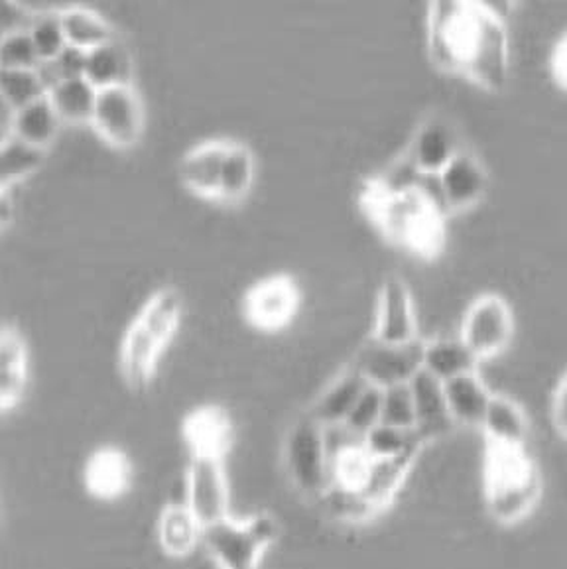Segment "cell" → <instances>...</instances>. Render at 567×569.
<instances>
[{
	"mask_svg": "<svg viewBox=\"0 0 567 569\" xmlns=\"http://www.w3.org/2000/svg\"><path fill=\"white\" fill-rule=\"evenodd\" d=\"M301 310V288L290 274H272L250 286L242 298V318L262 333H280Z\"/></svg>",
	"mask_w": 567,
	"mask_h": 569,
	"instance_id": "obj_9",
	"label": "cell"
},
{
	"mask_svg": "<svg viewBox=\"0 0 567 569\" xmlns=\"http://www.w3.org/2000/svg\"><path fill=\"white\" fill-rule=\"evenodd\" d=\"M483 489L490 517L515 527L533 515L541 497L538 461L526 446L485 441Z\"/></svg>",
	"mask_w": 567,
	"mask_h": 569,
	"instance_id": "obj_4",
	"label": "cell"
},
{
	"mask_svg": "<svg viewBox=\"0 0 567 569\" xmlns=\"http://www.w3.org/2000/svg\"><path fill=\"white\" fill-rule=\"evenodd\" d=\"M464 148L456 127L446 117L431 114L414 132L408 158L420 176H438Z\"/></svg>",
	"mask_w": 567,
	"mask_h": 569,
	"instance_id": "obj_14",
	"label": "cell"
},
{
	"mask_svg": "<svg viewBox=\"0 0 567 569\" xmlns=\"http://www.w3.org/2000/svg\"><path fill=\"white\" fill-rule=\"evenodd\" d=\"M28 32L34 40L36 50L42 61H52L68 48V40L61 27L60 10L58 12H43L32 20Z\"/></svg>",
	"mask_w": 567,
	"mask_h": 569,
	"instance_id": "obj_34",
	"label": "cell"
},
{
	"mask_svg": "<svg viewBox=\"0 0 567 569\" xmlns=\"http://www.w3.org/2000/svg\"><path fill=\"white\" fill-rule=\"evenodd\" d=\"M229 147L231 140H203L183 154L180 162V180L189 193L219 203L221 176Z\"/></svg>",
	"mask_w": 567,
	"mask_h": 569,
	"instance_id": "obj_15",
	"label": "cell"
},
{
	"mask_svg": "<svg viewBox=\"0 0 567 569\" xmlns=\"http://www.w3.org/2000/svg\"><path fill=\"white\" fill-rule=\"evenodd\" d=\"M380 416H382V389L369 385V389L362 392V397L352 408L344 426H347L352 433H357L359 438H365L380 423Z\"/></svg>",
	"mask_w": 567,
	"mask_h": 569,
	"instance_id": "obj_36",
	"label": "cell"
},
{
	"mask_svg": "<svg viewBox=\"0 0 567 569\" xmlns=\"http://www.w3.org/2000/svg\"><path fill=\"white\" fill-rule=\"evenodd\" d=\"M60 20L68 46L81 52H93L119 38L107 18L86 7H63L60 9Z\"/></svg>",
	"mask_w": 567,
	"mask_h": 569,
	"instance_id": "obj_25",
	"label": "cell"
},
{
	"mask_svg": "<svg viewBox=\"0 0 567 569\" xmlns=\"http://www.w3.org/2000/svg\"><path fill=\"white\" fill-rule=\"evenodd\" d=\"M189 510L198 517L203 527L223 522L229 515V483L225 475L223 459L209 456H191L188 467Z\"/></svg>",
	"mask_w": 567,
	"mask_h": 569,
	"instance_id": "obj_13",
	"label": "cell"
},
{
	"mask_svg": "<svg viewBox=\"0 0 567 569\" xmlns=\"http://www.w3.org/2000/svg\"><path fill=\"white\" fill-rule=\"evenodd\" d=\"M426 48L431 66L499 96L510 79V34L505 14L487 2L438 0L428 7Z\"/></svg>",
	"mask_w": 567,
	"mask_h": 569,
	"instance_id": "obj_1",
	"label": "cell"
},
{
	"mask_svg": "<svg viewBox=\"0 0 567 569\" xmlns=\"http://www.w3.org/2000/svg\"><path fill=\"white\" fill-rule=\"evenodd\" d=\"M87 491L101 500H115L127 495L132 483V466L122 449L105 446L87 459L83 471Z\"/></svg>",
	"mask_w": 567,
	"mask_h": 569,
	"instance_id": "obj_18",
	"label": "cell"
},
{
	"mask_svg": "<svg viewBox=\"0 0 567 569\" xmlns=\"http://www.w3.org/2000/svg\"><path fill=\"white\" fill-rule=\"evenodd\" d=\"M550 420L559 438L567 440V371L559 377L551 390Z\"/></svg>",
	"mask_w": 567,
	"mask_h": 569,
	"instance_id": "obj_37",
	"label": "cell"
},
{
	"mask_svg": "<svg viewBox=\"0 0 567 569\" xmlns=\"http://www.w3.org/2000/svg\"><path fill=\"white\" fill-rule=\"evenodd\" d=\"M0 97L2 104L17 112L28 104L46 99L48 89L36 70H2Z\"/></svg>",
	"mask_w": 567,
	"mask_h": 569,
	"instance_id": "obj_31",
	"label": "cell"
},
{
	"mask_svg": "<svg viewBox=\"0 0 567 569\" xmlns=\"http://www.w3.org/2000/svg\"><path fill=\"white\" fill-rule=\"evenodd\" d=\"M48 150L17 137L0 140V191H12L42 170Z\"/></svg>",
	"mask_w": 567,
	"mask_h": 569,
	"instance_id": "obj_27",
	"label": "cell"
},
{
	"mask_svg": "<svg viewBox=\"0 0 567 569\" xmlns=\"http://www.w3.org/2000/svg\"><path fill=\"white\" fill-rule=\"evenodd\" d=\"M424 339L402 346H390L370 337L369 343L362 347L352 365L370 385L378 389H390L398 385H408L418 372L424 371Z\"/></svg>",
	"mask_w": 567,
	"mask_h": 569,
	"instance_id": "obj_11",
	"label": "cell"
},
{
	"mask_svg": "<svg viewBox=\"0 0 567 569\" xmlns=\"http://www.w3.org/2000/svg\"><path fill=\"white\" fill-rule=\"evenodd\" d=\"M91 129L107 147L129 152L140 144L147 129V111L135 86L101 89Z\"/></svg>",
	"mask_w": 567,
	"mask_h": 569,
	"instance_id": "obj_7",
	"label": "cell"
},
{
	"mask_svg": "<svg viewBox=\"0 0 567 569\" xmlns=\"http://www.w3.org/2000/svg\"><path fill=\"white\" fill-rule=\"evenodd\" d=\"M86 79L99 91L111 87L132 86L135 60L121 38L87 52Z\"/></svg>",
	"mask_w": 567,
	"mask_h": 569,
	"instance_id": "obj_24",
	"label": "cell"
},
{
	"mask_svg": "<svg viewBox=\"0 0 567 569\" xmlns=\"http://www.w3.org/2000/svg\"><path fill=\"white\" fill-rule=\"evenodd\" d=\"M17 219V209H14V199L12 191H0V229L7 231L10 224Z\"/></svg>",
	"mask_w": 567,
	"mask_h": 569,
	"instance_id": "obj_40",
	"label": "cell"
},
{
	"mask_svg": "<svg viewBox=\"0 0 567 569\" xmlns=\"http://www.w3.org/2000/svg\"><path fill=\"white\" fill-rule=\"evenodd\" d=\"M370 337L390 346H402L421 339L412 290L405 278L390 274L378 288Z\"/></svg>",
	"mask_w": 567,
	"mask_h": 569,
	"instance_id": "obj_10",
	"label": "cell"
},
{
	"mask_svg": "<svg viewBox=\"0 0 567 569\" xmlns=\"http://www.w3.org/2000/svg\"><path fill=\"white\" fill-rule=\"evenodd\" d=\"M369 385L362 372L351 365L337 379L331 380V385L319 395L308 415L321 426H341L359 402L362 392L369 389Z\"/></svg>",
	"mask_w": 567,
	"mask_h": 569,
	"instance_id": "obj_20",
	"label": "cell"
},
{
	"mask_svg": "<svg viewBox=\"0 0 567 569\" xmlns=\"http://www.w3.org/2000/svg\"><path fill=\"white\" fill-rule=\"evenodd\" d=\"M493 395L495 392L487 387L479 371L467 372L444 382L447 412L454 426L481 428Z\"/></svg>",
	"mask_w": 567,
	"mask_h": 569,
	"instance_id": "obj_19",
	"label": "cell"
},
{
	"mask_svg": "<svg viewBox=\"0 0 567 569\" xmlns=\"http://www.w3.org/2000/svg\"><path fill=\"white\" fill-rule=\"evenodd\" d=\"M183 310V293L176 286H166L152 293L130 321L119 349V369L130 389H145L152 382L163 351L180 329Z\"/></svg>",
	"mask_w": 567,
	"mask_h": 569,
	"instance_id": "obj_3",
	"label": "cell"
},
{
	"mask_svg": "<svg viewBox=\"0 0 567 569\" xmlns=\"http://www.w3.org/2000/svg\"><path fill=\"white\" fill-rule=\"evenodd\" d=\"M86 61L87 52L68 46L56 60H52V63L60 76V81H68V79L86 78Z\"/></svg>",
	"mask_w": 567,
	"mask_h": 569,
	"instance_id": "obj_38",
	"label": "cell"
},
{
	"mask_svg": "<svg viewBox=\"0 0 567 569\" xmlns=\"http://www.w3.org/2000/svg\"><path fill=\"white\" fill-rule=\"evenodd\" d=\"M479 362L461 339H431L424 347V371L430 372L439 382L456 379L467 372L477 371Z\"/></svg>",
	"mask_w": 567,
	"mask_h": 569,
	"instance_id": "obj_30",
	"label": "cell"
},
{
	"mask_svg": "<svg viewBox=\"0 0 567 569\" xmlns=\"http://www.w3.org/2000/svg\"><path fill=\"white\" fill-rule=\"evenodd\" d=\"M436 183L447 216H461L485 201L489 193L490 173L479 156L464 148L436 176Z\"/></svg>",
	"mask_w": 567,
	"mask_h": 569,
	"instance_id": "obj_12",
	"label": "cell"
},
{
	"mask_svg": "<svg viewBox=\"0 0 567 569\" xmlns=\"http://www.w3.org/2000/svg\"><path fill=\"white\" fill-rule=\"evenodd\" d=\"M61 124L63 122L58 117V112L50 103V99L46 97L42 101H36L14 112L10 137L24 140L36 148L50 150L60 134Z\"/></svg>",
	"mask_w": 567,
	"mask_h": 569,
	"instance_id": "obj_26",
	"label": "cell"
},
{
	"mask_svg": "<svg viewBox=\"0 0 567 569\" xmlns=\"http://www.w3.org/2000/svg\"><path fill=\"white\" fill-rule=\"evenodd\" d=\"M257 178V158L245 142L231 140L227 152L221 176V190L219 203L223 206H239L249 198L250 190Z\"/></svg>",
	"mask_w": 567,
	"mask_h": 569,
	"instance_id": "obj_28",
	"label": "cell"
},
{
	"mask_svg": "<svg viewBox=\"0 0 567 569\" xmlns=\"http://www.w3.org/2000/svg\"><path fill=\"white\" fill-rule=\"evenodd\" d=\"M27 339L14 326H4L0 331V410L12 412L24 398L28 387Z\"/></svg>",
	"mask_w": 567,
	"mask_h": 569,
	"instance_id": "obj_17",
	"label": "cell"
},
{
	"mask_svg": "<svg viewBox=\"0 0 567 569\" xmlns=\"http://www.w3.org/2000/svg\"><path fill=\"white\" fill-rule=\"evenodd\" d=\"M380 423L398 430L416 431V408L410 382L382 389Z\"/></svg>",
	"mask_w": 567,
	"mask_h": 569,
	"instance_id": "obj_35",
	"label": "cell"
},
{
	"mask_svg": "<svg viewBox=\"0 0 567 569\" xmlns=\"http://www.w3.org/2000/svg\"><path fill=\"white\" fill-rule=\"evenodd\" d=\"M414 408H416V431L430 443L441 431L451 428L454 422L447 412L444 382L430 372L420 371L410 380Z\"/></svg>",
	"mask_w": 567,
	"mask_h": 569,
	"instance_id": "obj_21",
	"label": "cell"
},
{
	"mask_svg": "<svg viewBox=\"0 0 567 569\" xmlns=\"http://www.w3.org/2000/svg\"><path fill=\"white\" fill-rule=\"evenodd\" d=\"M362 441H365V448L369 449L370 456L377 459L398 458L412 449H424L428 443L418 431L398 430L385 423H378L375 430L362 438Z\"/></svg>",
	"mask_w": 567,
	"mask_h": 569,
	"instance_id": "obj_32",
	"label": "cell"
},
{
	"mask_svg": "<svg viewBox=\"0 0 567 569\" xmlns=\"http://www.w3.org/2000/svg\"><path fill=\"white\" fill-rule=\"evenodd\" d=\"M0 63L2 70H36L42 63L28 28L4 32L0 42Z\"/></svg>",
	"mask_w": 567,
	"mask_h": 569,
	"instance_id": "obj_33",
	"label": "cell"
},
{
	"mask_svg": "<svg viewBox=\"0 0 567 569\" xmlns=\"http://www.w3.org/2000/svg\"><path fill=\"white\" fill-rule=\"evenodd\" d=\"M183 440L191 456L223 459L235 441L231 418L221 406H201L183 422Z\"/></svg>",
	"mask_w": 567,
	"mask_h": 569,
	"instance_id": "obj_16",
	"label": "cell"
},
{
	"mask_svg": "<svg viewBox=\"0 0 567 569\" xmlns=\"http://www.w3.org/2000/svg\"><path fill=\"white\" fill-rule=\"evenodd\" d=\"M284 461L294 483L306 495L321 497L329 489V456L324 426L310 415L296 420L284 443Z\"/></svg>",
	"mask_w": 567,
	"mask_h": 569,
	"instance_id": "obj_8",
	"label": "cell"
},
{
	"mask_svg": "<svg viewBox=\"0 0 567 569\" xmlns=\"http://www.w3.org/2000/svg\"><path fill=\"white\" fill-rule=\"evenodd\" d=\"M548 70L554 86L567 93V30L561 32L551 46Z\"/></svg>",
	"mask_w": 567,
	"mask_h": 569,
	"instance_id": "obj_39",
	"label": "cell"
},
{
	"mask_svg": "<svg viewBox=\"0 0 567 569\" xmlns=\"http://www.w3.org/2000/svg\"><path fill=\"white\" fill-rule=\"evenodd\" d=\"M99 89L86 78L68 79L53 87L48 99L63 124H91Z\"/></svg>",
	"mask_w": 567,
	"mask_h": 569,
	"instance_id": "obj_29",
	"label": "cell"
},
{
	"mask_svg": "<svg viewBox=\"0 0 567 569\" xmlns=\"http://www.w3.org/2000/svg\"><path fill=\"white\" fill-rule=\"evenodd\" d=\"M278 536L276 518L257 515L245 520L227 518L207 527L203 543L219 569H260V561Z\"/></svg>",
	"mask_w": 567,
	"mask_h": 569,
	"instance_id": "obj_5",
	"label": "cell"
},
{
	"mask_svg": "<svg viewBox=\"0 0 567 569\" xmlns=\"http://www.w3.org/2000/svg\"><path fill=\"white\" fill-rule=\"evenodd\" d=\"M485 441L505 446H526L530 438V420L525 408L507 395H493L481 428Z\"/></svg>",
	"mask_w": 567,
	"mask_h": 569,
	"instance_id": "obj_23",
	"label": "cell"
},
{
	"mask_svg": "<svg viewBox=\"0 0 567 569\" xmlns=\"http://www.w3.org/2000/svg\"><path fill=\"white\" fill-rule=\"evenodd\" d=\"M361 208L385 241L421 260H436L447 242V211L428 178L412 188L392 190L380 178L362 183Z\"/></svg>",
	"mask_w": 567,
	"mask_h": 569,
	"instance_id": "obj_2",
	"label": "cell"
},
{
	"mask_svg": "<svg viewBox=\"0 0 567 569\" xmlns=\"http://www.w3.org/2000/svg\"><path fill=\"white\" fill-rule=\"evenodd\" d=\"M206 527L189 510L188 505H168L158 518V542L170 558L181 560L196 552L203 542Z\"/></svg>",
	"mask_w": 567,
	"mask_h": 569,
	"instance_id": "obj_22",
	"label": "cell"
},
{
	"mask_svg": "<svg viewBox=\"0 0 567 569\" xmlns=\"http://www.w3.org/2000/svg\"><path fill=\"white\" fill-rule=\"evenodd\" d=\"M515 331L513 306L500 293L485 292L467 306L457 337L481 365L507 353Z\"/></svg>",
	"mask_w": 567,
	"mask_h": 569,
	"instance_id": "obj_6",
	"label": "cell"
}]
</instances>
